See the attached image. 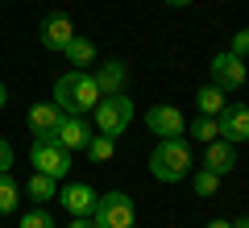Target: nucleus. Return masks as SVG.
Instances as JSON below:
<instances>
[{
	"mask_svg": "<svg viewBox=\"0 0 249 228\" xmlns=\"http://www.w3.org/2000/svg\"><path fill=\"white\" fill-rule=\"evenodd\" d=\"M54 104L67 116H83L100 104V88L91 79V70H67L58 83H54Z\"/></svg>",
	"mask_w": 249,
	"mask_h": 228,
	"instance_id": "obj_1",
	"label": "nucleus"
},
{
	"mask_svg": "<svg viewBox=\"0 0 249 228\" xmlns=\"http://www.w3.org/2000/svg\"><path fill=\"white\" fill-rule=\"evenodd\" d=\"M150 175L158 183H183L191 175V145L187 137H162L158 149L150 154Z\"/></svg>",
	"mask_w": 249,
	"mask_h": 228,
	"instance_id": "obj_2",
	"label": "nucleus"
},
{
	"mask_svg": "<svg viewBox=\"0 0 249 228\" xmlns=\"http://www.w3.org/2000/svg\"><path fill=\"white\" fill-rule=\"evenodd\" d=\"M137 224V208L124 191H108L96 195V208H91V228H133Z\"/></svg>",
	"mask_w": 249,
	"mask_h": 228,
	"instance_id": "obj_3",
	"label": "nucleus"
},
{
	"mask_svg": "<svg viewBox=\"0 0 249 228\" xmlns=\"http://www.w3.org/2000/svg\"><path fill=\"white\" fill-rule=\"evenodd\" d=\"M91 112H96V129H100V133L121 137V133L133 124L137 108H133V100L124 96V91H116V96H100V104L91 108Z\"/></svg>",
	"mask_w": 249,
	"mask_h": 228,
	"instance_id": "obj_4",
	"label": "nucleus"
},
{
	"mask_svg": "<svg viewBox=\"0 0 249 228\" xmlns=\"http://www.w3.org/2000/svg\"><path fill=\"white\" fill-rule=\"evenodd\" d=\"M29 162H34L37 175L67 178V170H71V149H62L54 137H34V145H29Z\"/></svg>",
	"mask_w": 249,
	"mask_h": 228,
	"instance_id": "obj_5",
	"label": "nucleus"
},
{
	"mask_svg": "<svg viewBox=\"0 0 249 228\" xmlns=\"http://www.w3.org/2000/svg\"><path fill=\"white\" fill-rule=\"evenodd\" d=\"M208 75H212L216 88H224V91H241V88H245V79H249V67H245V58H241V54L224 50V54H216V58L208 62Z\"/></svg>",
	"mask_w": 249,
	"mask_h": 228,
	"instance_id": "obj_6",
	"label": "nucleus"
},
{
	"mask_svg": "<svg viewBox=\"0 0 249 228\" xmlns=\"http://www.w3.org/2000/svg\"><path fill=\"white\" fill-rule=\"evenodd\" d=\"M145 124H150V133L154 137H183L187 133V121H183V112H178L175 104H154L150 112H145Z\"/></svg>",
	"mask_w": 249,
	"mask_h": 228,
	"instance_id": "obj_7",
	"label": "nucleus"
},
{
	"mask_svg": "<svg viewBox=\"0 0 249 228\" xmlns=\"http://www.w3.org/2000/svg\"><path fill=\"white\" fill-rule=\"evenodd\" d=\"M216 121H220V137L229 145H245L249 141V104H224V112Z\"/></svg>",
	"mask_w": 249,
	"mask_h": 228,
	"instance_id": "obj_8",
	"label": "nucleus"
},
{
	"mask_svg": "<svg viewBox=\"0 0 249 228\" xmlns=\"http://www.w3.org/2000/svg\"><path fill=\"white\" fill-rule=\"evenodd\" d=\"M37 37H42L46 50H58L62 54L67 42L75 37V21L67 17V13H50V17H42V34H37Z\"/></svg>",
	"mask_w": 249,
	"mask_h": 228,
	"instance_id": "obj_9",
	"label": "nucleus"
},
{
	"mask_svg": "<svg viewBox=\"0 0 249 228\" xmlns=\"http://www.w3.org/2000/svg\"><path fill=\"white\" fill-rule=\"evenodd\" d=\"M204 166L212 170V175H232L237 170V145H229L224 137H216V141H208L204 145Z\"/></svg>",
	"mask_w": 249,
	"mask_h": 228,
	"instance_id": "obj_10",
	"label": "nucleus"
},
{
	"mask_svg": "<svg viewBox=\"0 0 249 228\" xmlns=\"http://www.w3.org/2000/svg\"><path fill=\"white\" fill-rule=\"evenodd\" d=\"M54 141H58L62 149H88V141H91V124L83 121V116H62V124L54 129Z\"/></svg>",
	"mask_w": 249,
	"mask_h": 228,
	"instance_id": "obj_11",
	"label": "nucleus"
},
{
	"mask_svg": "<svg viewBox=\"0 0 249 228\" xmlns=\"http://www.w3.org/2000/svg\"><path fill=\"white\" fill-rule=\"evenodd\" d=\"M91 79H96L100 96H116V91H124V83H129V67H124L121 58H108L104 67L91 70Z\"/></svg>",
	"mask_w": 249,
	"mask_h": 228,
	"instance_id": "obj_12",
	"label": "nucleus"
},
{
	"mask_svg": "<svg viewBox=\"0 0 249 228\" xmlns=\"http://www.w3.org/2000/svg\"><path fill=\"white\" fill-rule=\"evenodd\" d=\"M58 203L71 216H91V208H96V187H88V183H67L58 191Z\"/></svg>",
	"mask_w": 249,
	"mask_h": 228,
	"instance_id": "obj_13",
	"label": "nucleus"
},
{
	"mask_svg": "<svg viewBox=\"0 0 249 228\" xmlns=\"http://www.w3.org/2000/svg\"><path fill=\"white\" fill-rule=\"evenodd\" d=\"M62 108L54 104V100H42V104L29 108V129H34V137H54V129L62 124Z\"/></svg>",
	"mask_w": 249,
	"mask_h": 228,
	"instance_id": "obj_14",
	"label": "nucleus"
},
{
	"mask_svg": "<svg viewBox=\"0 0 249 228\" xmlns=\"http://www.w3.org/2000/svg\"><path fill=\"white\" fill-rule=\"evenodd\" d=\"M67 62H71L75 70H88L91 62H96V42H91V37H83V34H75L71 42H67Z\"/></svg>",
	"mask_w": 249,
	"mask_h": 228,
	"instance_id": "obj_15",
	"label": "nucleus"
},
{
	"mask_svg": "<svg viewBox=\"0 0 249 228\" xmlns=\"http://www.w3.org/2000/svg\"><path fill=\"white\" fill-rule=\"evenodd\" d=\"M196 104H199V112H204V116H220V112H224V104H229V91L216 88V83H208V88H199Z\"/></svg>",
	"mask_w": 249,
	"mask_h": 228,
	"instance_id": "obj_16",
	"label": "nucleus"
},
{
	"mask_svg": "<svg viewBox=\"0 0 249 228\" xmlns=\"http://www.w3.org/2000/svg\"><path fill=\"white\" fill-rule=\"evenodd\" d=\"M25 195H29V199H37V203H46V199H58V178H50V175H37V170H34V178L25 183Z\"/></svg>",
	"mask_w": 249,
	"mask_h": 228,
	"instance_id": "obj_17",
	"label": "nucleus"
},
{
	"mask_svg": "<svg viewBox=\"0 0 249 228\" xmlns=\"http://www.w3.org/2000/svg\"><path fill=\"white\" fill-rule=\"evenodd\" d=\"M112 154H116V137H108V133H91L88 158L91 162H112Z\"/></svg>",
	"mask_w": 249,
	"mask_h": 228,
	"instance_id": "obj_18",
	"label": "nucleus"
},
{
	"mask_svg": "<svg viewBox=\"0 0 249 228\" xmlns=\"http://www.w3.org/2000/svg\"><path fill=\"white\" fill-rule=\"evenodd\" d=\"M21 208V187L13 183V175H0V216Z\"/></svg>",
	"mask_w": 249,
	"mask_h": 228,
	"instance_id": "obj_19",
	"label": "nucleus"
},
{
	"mask_svg": "<svg viewBox=\"0 0 249 228\" xmlns=\"http://www.w3.org/2000/svg\"><path fill=\"white\" fill-rule=\"evenodd\" d=\"M191 187H196V195H199V199H212V195L220 191V175H212L208 166H199L196 175H191Z\"/></svg>",
	"mask_w": 249,
	"mask_h": 228,
	"instance_id": "obj_20",
	"label": "nucleus"
},
{
	"mask_svg": "<svg viewBox=\"0 0 249 228\" xmlns=\"http://www.w3.org/2000/svg\"><path fill=\"white\" fill-rule=\"evenodd\" d=\"M187 133H191L196 141H204V145H208V141H216V137H220V121H216V116H204V112H199V121L191 124Z\"/></svg>",
	"mask_w": 249,
	"mask_h": 228,
	"instance_id": "obj_21",
	"label": "nucleus"
},
{
	"mask_svg": "<svg viewBox=\"0 0 249 228\" xmlns=\"http://www.w3.org/2000/svg\"><path fill=\"white\" fill-rule=\"evenodd\" d=\"M21 228H54V220H50V211L37 203V208H29V211H21Z\"/></svg>",
	"mask_w": 249,
	"mask_h": 228,
	"instance_id": "obj_22",
	"label": "nucleus"
},
{
	"mask_svg": "<svg viewBox=\"0 0 249 228\" xmlns=\"http://www.w3.org/2000/svg\"><path fill=\"white\" fill-rule=\"evenodd\" d=\"M229 50L245 58V54H249V29H237V34H232V46H229Z\"/></svg>",
	"mask_w": 249,
	"mask_h": 228,
	"instance_id": "obj_23",
	"label": "nucleus"
},
{
	"mask_svg": "<svg viewBox=\"0 0 249 228\" xmlns=\"http://www.w3.org/2000/svg\"><path fill=\"white\" fill-rule=\"evenodd\" d=\"M9 170H13V145L0 137V175H9Z\"/></svg>",
	"mask_w": 249,
	"mask_h": 228,
	"instance_id": "obj_24",
	"label": "nucleus"
},
{
	"mask_svg": "<svg viewBox=\"0 0 249 228\" xmlns=\"http://www.w3.org/2000/svg\"><path fill=\"white\" fill-rule=\"evenodd\" d=\"M67 228H91V220L88 216H71V224H67Z\"/></svg>",
	"mask_w": 249,
	"mask_h": 228,
	"instance_id": "obj_25",
	"label": "nucleus"
},
{
	"mask_svg": "<svg viewBox=\"0 0 249 228\" xmlns=\"http://www.w3.org/2000/svg\"><path fill=\"white\" fill-rule=\"evenodd\" d=\"M208 228H232V220H208Z\"/></svg>",
	"mask_w": 249,
	"mask_h": 228,
	"instance_id": "obj_26",
	"label": "nucleus"
},
{
	"mask_svg": "<svg viewBox=\"0 0 249 228\" xmlns=\"http://www.w3.org/2000/svg\"><path fill=\"white\" fill-rule=\"evenodd\" d=\"M170 9H187V4H191V0H166Z\"/></svg>",
	"mask_w": 249,
	"mask_h": 228,
	"instance_id": "obj_27",
	"label": "nucleus"
},
{
	"mask_svg": "<svg viewBox=\"0 0 249 228\" xmlns=\"http://www.w3.org/2000/svg\"><path fill=\"white\" fill-rule=\"evenodd\" d=\"M232 228H249V216H241V220H232Z\"/></svg>",
	"mask_w": 249,
	"mask_h": 228,
	"instance_id": "obj_28",
	"label": "nucleus"
},
{
	"mask_svg": "<svg viewBox=\"0 0 249 228\" xmlns=\"http://www.w3.org/2000/svg\"><path fill=\"white\" fill-rule=\"evenodd\" d=\"M4 100H9V91H4V83H0V108H4Z\"/></svg>",
	"mask_w": 249,
	"mask_h": 228,
	"instance_id": "obj_29",
	"label": "nucleus"
}]
</instances>
